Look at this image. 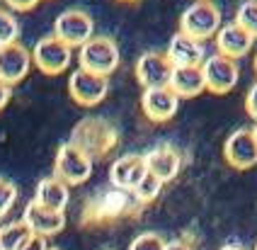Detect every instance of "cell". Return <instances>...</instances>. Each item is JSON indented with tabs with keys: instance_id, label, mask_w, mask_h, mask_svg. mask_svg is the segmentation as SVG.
<instances>
[{
	"instance_id": "obj_1",
	"label": "cell",
	"mask_w": 257,
	"mask_h": 250,
	"mask_svg": "<svg viewBox=\"0 0 257 250\" xmlns=\"http://www.w3.org/2000/svg\"><path fill=\"white\" fill-rule=\"evenodd\" d=\"M116 127L104 117H87L80 119L71 132V144L78 146L90 158H100L116 146Z\"/></svg>"
},
{
	"instance_id": "obj_2",
	"label": "cell",
	"mask_w": 257,
	"mask_h": 250,
	"mask_svg": "<svg viewBox=\"0 0 257 250\" xmlns=\"http://www.w3.org/2000/svg\"><path fill=\"white\" fill-rule=\"evenodd\" d=\"M78 66L90 71V73L109 78L119 66V46L112 37H104V34L90 37L85 44L78 49Z\"/></svg>"
},
{
	"instance_id": "obj_3",
	"label": "cell",
	"mask_w": 257,
	"mask_h": 250,
	"mask_svg": "<svg viewBox=\"0 0 257 250\" xmlns=\"http://www.w3.org/2000/svg\"><path fill=\"white\" fill-rule=\"evenodd\" d=\"M221 30V10L209 0H197L180 17V32L194 37L197 42H206Z\"/></svg>"
},
{
	"instance_id": "obj_4",
	"label": "cell",
	"mask_w": 257,
	"mask_h": 250,
	"mask_svg": "<svg viewBox=\"0 0 257 250\" xmlns=\"http://www.w3.org/2000/svg\"><path fill=\"white\" fill-rule=\"evenodd\" d=\"M54 170H56L58 180H63L68 187H78V185L87 182L92 175V158L83 153L78 146H73L71 141H66L56 151Z\"/></svg>"
},
{
	"instance_id": "obj_5",
	"label": "cell",
	"mask_w": 257,
	"mask_h": 250,
	"mask_svg": "<svg viewBox=\"0 0 257 250\" xmlns=\"http://www.w3.org/2000/svg\"><path fill=\"white\" fill-rule=\"evenodd\" d=\"M71 56L73 49L68 44H63L54 34L42 37L32 49V63L46 75H61L63 71H68Z\"/></svg>"
},
{
	"instance_id": "obj_6",
	"label": "cell",
	"mask_w": 257,
	"mask_h": 250,
	"mask_svg": "<svg viewBox=\"0 0 257 250\" xmlns=\"http://www.w3.org/2000/svg\"><path fill=\"white\" fill-rule=\"evenodd\" d=\"M201 73H204V83L206 90L214 92V95H226L238 85V78H240V68L238 63L228 56H221L218 51L206 56L201 63Z\"/></svg>"
},
{
	"instance_id": "obj_7",
	"label": "cell",
	"mask_w": 257,
	"mask_h": 250,
	"mask_svg": "<svg viewBox=\"0 0 257 250\" xmlns=\"http://www.w3.org/2000/svg\"><path fill=\"white\" fill-rule=\"evenodd\" d=\"M92 32H95L92 17L87 15L85 10H80V8L63 10L56 17V22H54V37H58L63 44H68L71 49L73 46H83L90 37H95Z\"/></svg>"
},
{
	"instance_id": "obj_8",
	"label": "cell",
	"mask_w": 257,
	"mask_h": 250,
	"mask_svg": "<svg viewBox=\"0 0 257 250\" xmlns=\"http://www.w3.org/2000/svg\"><path fill=\"white\" fill-rule=\"evenodd\" d=\"M68 92H71V97L78 104H83V107H95V104H100L102 100L107 97V92H109V78L90 73V71H85V68L78 66V68L71 73Z\"/></svg>"
},
{
	"instance_id": "obj_9",
	"label": "cell",
	"mask_w": 257,
	"mask_h": 250,
	"mask_svg": "<svg viewBox=\"0 0 257 250\" xmlns=\"http://www.w3.org/2000/svg\"><path fill=\"white\" fill-rule=\"evenodd\" d=\"M223 156H226V163L235 170H247L257 165V139L252 129L240 127L230 134L223 146Z\"/></svg>"
},
{
	"instance_id": "obj_10",
	"label": "cell",
	"mask_w": 257,
	"mask_h": 250,
	"mask_svg": "<svg viewBox=\"0 0 257 250\" xmlns=\"http://www.w3.org/2000/svg\"><path fill=\"white\" fill-rule=\"evenodd\" d=\"M32 68V51L25 44L15 42V44L0 46V80L5 85H17L20 80H25Z\"/></svg>"
},
{
	"instance_id": "obj_11",
	"label": "cell",
	"mask_w": 257,
	"mask_h": 250,
	"mask_svg": "<svg viewBox=\"0 0 257 250\" xmlns=\"http://www.w3.org/2000/svg\"><path fill=\"white\" fill-rule=\"evenodd\" d=\"M172 66L168 54H160V51H146L139 56L136 61V78L143 85V90L148 88H165L170 83L172 75Z\"/></svg>"
},
{
	"instance_id": "obj_12",
	"label": "cell",
	"mask_w": 257,
	"mask_h": 250,
	"mask_svg": "<svg viewBox=\"0 0 257 250\" xmlns=\"http://www.w3.org/2000/svg\"><path fill=\"white\" fill-rule=\"evenodd\" d=\"M22 221L29 226V231L37 235H56L66 228V214L63 211H56V209H49V206L39 204V202H29L25 206V214H22Z\"/></svg>"
},
{
	"instance_id": "obj_13",
	"label": "cell",
	"mask_w": 257,
	"mask_h": 250,
	"mask_svg": "<svg viewBox=\"0 0 257 250\" xmlns=\"http://www.w3.org/2000/svg\"><path fill=\"white\" fill-rule=\"evenodd\" d=\"M141 109L143 114L153 121H168L177 114L180 109V97L172 92L168 85L165 88H148L141 95Z\"/></svg>"
},
{
	"instance_id": "obj_14",
	"label": "cell",
	"mask_w": 257,
	"mask_h": 250,
	"mask_svg": "<svg viewBox=\"0 0 257 250\" xmlns=\"http://www.w3.org/2000/svg\"><path fill=\"white\" fill-rule=\"evenodd\" d=\"M146 173H148L146 158L139 156V153H126V156H121V158H116V161L112 163L109 180H112V185H116L119 190L134 192Z\"/></svg>"
},
{
	"instance_id": "obj_15",
	"label": "cell",
	"mask_w": 257,
	"mask_h": 250,
	"mask_svg": "<svg viewBox=\"0 0 257 250\" xmlns=\"http://www.w3.org/2000/svg\"><path fill=\"white\" fill-rule=\"evenodd\" d=\"M252 42L255 37L250 32H245L240 25L235 22H228L223 25L221 30L216 32V49L221 56H228V59H243L245 54L252 49Z\"/></svg>"
},
{
	"instance_id": "obj_16",
	"label": "cell",
	"mask_w": 257,
	"mask_h": 250,
	"mask_svg": "<svg viewBox=\"0 0 257 250\" xmlns=\"http://www.w3.org/2000/svg\"><path fill=\"white\" fill-rule=\"evenodd\" d=\"M143 158H146L148 173H153V175H156L158 180H163V182L175 180L177 173H180V168H182V156H180L177 148L170 146V144L151 148Z\"/></svg>"
},
{
	"instance_id": "obj_17",
	"label": "cell",
	"mask_w": 257,
	"mask_h": 250,
	"mask_svg": "<svg viewBox=\"0 0 257 250\" xmlns=\"http://www.w3.org/2000/svg\"><path fill=\"white\" fill-rule=\"evenodd\" d=\"M168 59L172 66H201L204 63V44L185 32H175L168 44Z\"/></svg>"
},
{
	"instance_id": "obj_18",
	"label": "cell",
	"mask_w": 257,
	"mask_h": 250,
	"mask_svg": "<svg viewBox=\"0 0 257 250\" xmlns=\"http://www.w3.org/2000/svg\"><path fill=\"white\" fill-rule=\"evenodd\" d=\"M168 88H170L180 100H182V97H197V95H201V92L206 90L201 66H175Z\"/></svg>"
},
{
	"instance_id": "obj_19",
	"label": "cell",
	"mask_w": 257,
	"mask_h": 250,
	"mask_svg": "<svg viewBox=\"0 0 257 250\" xmlns=\"http://www.w3.org/2000/svg\"><path fill=\"white\" fill-rule=\"evenodd\" d=\"M34 202L49 206V209H56V211H66V206L71 202V187L56 175L44 177L34 190Z\"/></svg>"
},
{
	"instance_id": "obj_20",
	"label": "cell",
	"mask_w": 257,
	"mask_h": 250,
	"mask_svg": "<svg viewBox=\"0 0 257 250\" xmlns=\"http://www.w3.org/2000/svg\"><path fill=\"white\" fill-rule=\"evenodd\" d=\"M29 235H32V231H29V226L22 219L8 221V223L0 226V248L3 250H20L22 243L27 240Z\"/></svg>"
},
{
	"instance_id": "obj_21",
	"label": "cell",
	"mask_w": 257,
	"mask_h": 250,
	"mask_svg": "<svg viewBox=\"0 0 257 250\" xmlns=\"http://www.w3.org/2000/svg\"><path fill=\"white\" fill-rule=\"evenodd\" d=\"M235 25H240L245 32H250L257 39V0H245L235 10Z\"/></svg>"
},
{
	"instance_id": "obj_22",
	"label": "cell",
	"mask_w": 257,
	"mask_h": 250,
	"mask_svg": "<svg viewBox=\"0 0 257 250\" xmlns=\"http://www.w3.org/2000/svg\"><path fill=\"white\" fill-rule=\"evenodd\" d=\"M20 39V22L13 15V10L0 8V46L3 44H15Z\"/></svg>"
},
{
	"instance_id": "obj_23",
	"label": "cell",
	"mask_w": 257,
	"mask_h": 250,
	"mask_svg": "<svg viewBox=\"0 0 257 250\" xmlns=\"http://www.w3.org/2000/svg\"><path fill=\"white\" fill-rule=\"evenodd\" d=\"M163 185H165V182H163V180H158L153 173H146V175H143V180L136 185L134 194H136V199H139V202H143V204H146V202H153L158 194H160Z\"/></svg>"
},
{
	"instance_id": "obj_24",
	"label": "cell",
	"mask_w": 257,
	"mask_h": 250,
	"mask_svg": "<svg viewBox=\"0 0 257 250\" xmlns=\"http://www.w3.org/2000/svg\"><path fill=\"white\" fill-rule=\"evenodd\" d=\"M168 240L160 233H139L131 243H128V250H165Z\"/></svg>"
},
{
	"instance_id": "obj_25",
	"label": "cell",
	"mask_w": 257,
	"mask_h": 250,
	"mask_svg": "<svg viewBox=\"0 0 257 250\" xmlns=\"http://www.w3.org/2000/svg\"><path fill=\"white\" fill-rule=\"evenodd\" d=\"M17 202V185L0 175V216H5Z\"/></svg>"
},
{
	"instance_id": "obj_26",
	"label": "cell",
	"mask_w": 257,
	"mask_h": 250,
	"mask_svg": "<svg viewBox=\"0 0 257 250\" xmlns=\"http://www.w3.org/2000/svg\"><path fill=\"white\" fill-rule=\"evenodd\" d=\"M245 109H247V114L252 119H257V80L250 85L247 95H245Z\"/></svg>"
},
{
	"instance_id": "obj_27",
	"label": "cell",
	"mask_w": 257,
	"mask_h": 250,
	"mask_svg": "<svg viewBox=\"0 0 257 250\" xmlns=\"http://www.w3.org/2000/svg\"><path fill=\"white\" fill-rule=\"evenodd\" d=\"M20 250H49V243H46V238L44 235H37V233H32L22 243V248Z\"/></svg>"
},
{
	"instance_id": "obj_28",
	"label": "cell",
	"mask_w": 257,
	"mask_h": 250,
	"mask_svg": "<svg viewBox=\"0 0 257 250\" xmlns=\"http://www.w3.org/2000/svg\"><path fill=\"white\" fill-rule=\"evenodd\" d=\"M8 3V8L10 10H17V13H27V10H32L39 0H5Z\"/></svg>"
},
{
	"instance_id": "obj_29",
	"label": "cell",
	"mask_w": 257,
	"mask_h": 250,
	"mask_svg": "<svg viewBox=\"0 0 257 250\" xmlns=\"http://www.w3.org/2000/svg\"><path fill=\"white\" fill-rule=\"evenodd\" d=\"M165 250H194L187 240H170L168 245H165Z\"/></svg>"
},
{
	"instance_id": "obj_30",
	"label": "cell",
	"mask_w": 257,
	"mask_h": 250,
	"mask_svg": "<svg viewBox=\"0 0 257 250\" xmlns=\"http://www.w3.org/2000/svg\"><path fill=\"white\" fill-rule=\"evenodd\" d=\"M8 100H10V85H5V83L0 80V109L8 104Z\"/></svg>"
},
{
	"instance_id": "obj_31",
	"label": "cell",
	"mask_w": 257,
	"mask_h": 250,
	"mask_svg": "<svg viewBox=\"0 0 257 250\" xmlns=\"http://www.w3.org/2000/svg\"><path fill=\"white\" fill-rule=\"evenodd\" d=\"M221 250H247V248H243L240 243H228V245H223Z\"/></svg>"
},
{
	"instance_id": "obj_32",
	"label": "cell",
	"mask_w": 257,
	"mask_h": 250,
	"mask_svg": "<svg viewBox=\"0 0 257 250\" xmlns=\"http://www.w3.org/2000/svg\"><path fill=\"white\" fill-rule=\"evenodd\" d=\"M252 134H255V139H257V121H255V127H252Z\"/></svg>"
},
{
	"instance_id": "obj_33",
	"label": "cell",
	"mask_w": 257,
	"mask_h": 250,
	"mask_svg": "<svg viewBox=\"0 0 257 250\" xmlns=\"http://www.w3.org/2000/svg\"><path fill=\"white\" fill-rule=\"evenodd\" d=\"M255 73H257V54H255Z\"/></svg>"
},
{
	"instance_id": "obj_34",
	"label": "cell",
	"mask_w": 257,
	"mask_h": 250,
	"mask_svg": "<svg viewBox=\"0 0 257 250\" xmlns=\"http://www.w3.org/2000/svg\"><path fill=\"white\" fill-rule=\"evenodd\" d=\"M49 250H61V248H49Z\"/></svg>"
},
{
	"instance_id": "obj_35",
	"label": "cell",
	"mask_w": 257,
	"mask_h": 250,
	"mask_svg": "<svg viewBox=\"0 0 257 250\" xmlns=\"http://www.w3.org/2000/svg\"><path fill=\"white\" fill-rule=\"evenodd\" d=\"M255 250H257V243H255Z\"/></svg>"
},
{
	"instance_id": "obj_36",
	"label": "cell",
	"mask_w": 257,
	"mask_h": 250,
	"mask_svg": "<svg viewBox=\"0 0 257 250\" xmlns=\"http://www.w3.org/2000/svg\"><path fill=\"white\" fill-rule=\"evenodd\" d=\"M0 250H3V248H0Z\"/></svg>"
}]
</instances>
